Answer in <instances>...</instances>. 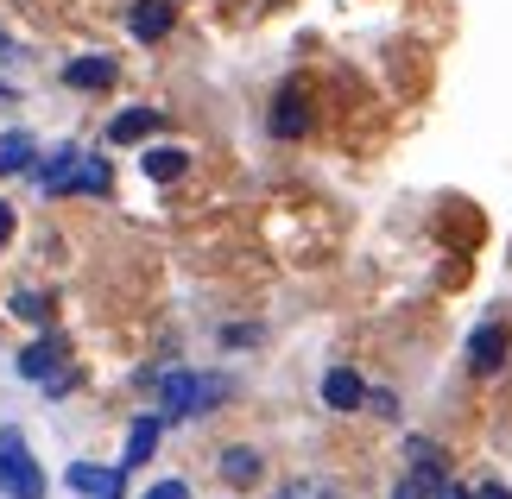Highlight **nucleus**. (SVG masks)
Wrapping results in <instances>:
<instances>
[{
	"label": "nucleus",
	"mask_w": 512,
	"mask_h": 499,
	"mask_svg": "<svg viewBox=\"0 0 512 499\" xmlns=\"http://www.w3.org/2000/svg\"><path fill=\"white\" fill-rule=\"evenodd\" d=\"M140 499H190V481H177V474H171V481H152Z\"/></svg>",
	"instance_id": "obj_19"
},
{
	"label": "nucleus",
	"mask_w": 512,
	"mask_h": 499,
	"mask_svg": "<svg viewBox=\"0 0 512 499\" xmlns=\"http://www.w3.org/2000/svg\"><path fill=\"white\" fill-rule=\"evenodd\" d=\"M272 499H298V487H285V493H272Z\"/></svg>",
	"instance_id": "obj_25"
},
{
	"label": "nucleus",
	"mask_w": 512,
	"mask_h": 499,
	"mask_svg": "<svg viewBox=\"0 0 512 499\" xmlns=\"http://www.w3.org/2000/svg\"><path fill=\"white\" fill-rule=\"evenodd\" d=\"M468 499H512V487H506V481H481V487L468 493Z\"/></svg>",
	"instance_id": "obj_22"
},
{
	"label": "nucleus",
	"mask_w": 512,
	"mask_h": 499,
	"mask_svg": "<svg viewBox=\"0 0 512 499\" xmlns=\"http://www.w3.org/2000/svg\"><path fill=\"white\" fill-rule=\"evenodd\" d=\"M184 171H190V152L184 146H152L146 152V177H152V184H177Z\"/></svg>",
	"instance_id": "obj_15"
},
{
	"label": "nucleus",
	"mask_w": 512,
	"mask_h": 499,
	"mask_svg": "<svg viewBox=\"0 0 512 499\" xmlns=\"http://www.w3.org/2000/svg\"><path fill=\"white\" fill-rule=\"evenodd\" d=\"M7 241H13V209L0 203V247H7Z\"/></svg>",
	"instance_id": "obj_23"
},
{
	"label": "nucleus",
	"mask_w": 512,
	"mask_h": 499,
	"mask_svg": "<svg viewBox=\"0 0 512 499\" xmlns=\"http://www.w3.org/2000/svg\"><path fill=\"white\" fill-rule=\"evenodd\" d=\"M266 127H272V139H304L310 133V83H304V76H291V83L272 95Z\"/></svg>",
	"instance_id": "obj_3"
},
{
	"label": "nucleus",
	"mask_w": 512,
	"mask_h": 499,
	"mask_svg": "<svg viewBox=\"0 0 512 499\" xmlns=\"http://www.w3.org/2000/svg\"><path fill=\"white\" fill-rule=\"evenodd\" d=\"M405 455H411V474H424V481L443 487V443H430V436H411Z\"/></svg>",
	"instance_id": "obj_16"
},
{
	"label": "nucleus",
	"mask_w": 512,
	"mask_h": 499,
	"mask_svg": "<svg viewBox=\"0 0 512 499\" xmlns=\"http://www.w3.org/2000/svg\"><path fill=\"white\" fill-rule=\"evenodd\" d=\"M0 493L7 499H45V474H38L32 443L19 430H0Z\"/></svg>",
	"instance_id": "obj_2"
},
{
	"label": "nucleus",
	"mask_w": 512,
	"mask_h": 499,
	"mask_svg": "<svg viewBox=\"0 0 512 499\" xmlns=\"http://www.w3.org/2000/svg\"><path fill=\"white\" fill-rule=\"evenodd\" d=\"M367 405H373V417H399V398H392L386 386H380V392H373V386H367Z\"/></svg>",
	"instance_id": "obj_21"
},
{
	"label": "nucleus",
	"mask_w": 512,
	"mask_h": 499,
	"mask_svg": "<svg viewBox=\"0 0 512 499\" xmlns=\"http://www.w3.org/2000/svg\"><path fill=\"white\" fill-rule=\"evenodd\" d=\"M159 436H165V417L140 411V417H133V424H127V449H121V462H114V468H121V474L146 468V462H152V449H159Z\"/></svg>",
	"instance_id": "obj_8"
},
{
	"label": "nucleus",
	"mask_w": 512,
	"mask_h": 499,
	"mask_svg": "<svg viewBox=\"0 0 512 499\" xmlns=\"http://www.w3.org/2000/svg\"><path fill=\"white\" fill-rule=\"evenodd\" d=\"M32 165H38V139L32 133H7V139H0V177H19Z\"/></svg>",
	"instance_id": "obj_14"
},
{
	"label": "nucleus",
	"mask_w": 512,
	"mask_h": 499,
	"mask_svg": "<svg viewBox=\"0 0 512 499\" xmlns=\"http://www.w3.org/2000/svg\"><path fill=\"white\" fill-rule=\"evenodd\" d=\"M323 405L329 411H361L367 405V379L354 373V367H329L323 373Z\"/></svg>",
	"instance_id": "obj_10"
},
{
	"label": "nucleus",
	"mask_w": 512,
	"mask_h": 499,
	"mask_svg": "<svg viewBox=\"0 0 512 499\" xmlns=\"http://www.w3.org/2000/svg\"><path fill=\"white\" fill-rule=\"evenodd\" d=\"M64 487H70V493H83V499H127V474H121V468H89V462H70Z\"/></svg>",
	"instance_id": "obj_6"
},
{
	"label": "nucleus",
	"mask_w": 512,
	"mask_h": 499,
	"mask_svg": "<svg viewBox=\"0 0 512 499\" xmlns=\"http://www.w3.org/2000/svg\"><path fill=\"white\" fill-rule=\"evenodd\" d=\"M215 468H222V481H228V487H253V481H260V449L228 443L222 455H215Z\"/></svg>",
	"instance_id": "obj_13"
},
{
	"label": "nucleus",
	"mask_w": 512,
	"mask_h": 499,
	"mask_svg": "<svg viewBox=\"0 0 512 499\" xmlns=\"http://www.w3.org/2000/svg\"><path fill=\"white\" fill-rule=\"evenodd\" d=\"M64 83H70V89H83V95H102V89L121 83V57H102V51L70 57V64H64Z\"/></svg>",
	"instance_id": "obj_5"
},
{
	"label": "nucleus",
	"mask_w": 512,
	"mask_h": 499,
	"mask_svg": "<svg viewBox=\"0 0 512 499\" xmlns=\"http://www.w3.org/2000/svg\"><path fill=\"white\" fill-rule=\"evenodd\" d=\"M392 499H437V481H424V474H405V481L392 487Z\"/></svg>",
	"instance_id": "obj_18"
},
{
	"label": "nucleus",
	"mask_w": 512,
	"mask_h": 499,
	"mask_svg": "<svg viewBox=\"0 0 512 499\" xmlns=\"http://www.w3.org/2000/svg\"><path fill=\"white\" fill-rule=\"evenodd\" d=\"M7 310L19 316V323H51V297H38V291H13Z\"/></svg>",
	"instance_id": "obj_17"
},
{
	"label": "nucleus",
	"mask_w": 512,
	"mask_h": 499,
	"mask_svg": "<svg viewBox=\"0 0 512 499\" xmlns=\"http://www.w3.org/2000/svg\"><path fill=\"white\" fill-rule=\"evenodd\" d=\"M57 354H64V335H45V342L19 348V361H13V373H19V379H38V386H45V379L57 373Z\"/></svg>",
	"instance_id": "obj_12"
},
{
	"label": "nucleus",
	"mask_w": 512,
	"mask_h": 499,
	"mask_svg": "<svg viewBox=\"0 0 512 499\" xmlns=\"http://www.w3.org/2000/svg\"><path fill=\"white\" fill-rule=\"evenodd\" d=\"M51 190H57V196H76V190H83V196H108V190H114V177H108V158L83 152V158H76V165H70L64 177H57Z\"/></svg>",
	"instance_id": "obj_9"
},
{
	"label": "nucleus",
	"mask_w": 512,
	"mask_h": 499,
	"mask_svg": "<svg viewBox=\"0 0 512 499\" xmlns=\"http://www.w3.org/2000/svg\"><path fill=\"white\" fill-rule=\"evenodd\" d=\"M437 499H468V487H437Z\"/></svg>",
	"instance_id": "obj_24"
},
{
	"label": "nucleus",
	"mask_w": 512,
	"mask_h": 499,
	"mask_svg": "<svg viewBox=\"0 0 512 499\" xmlns=\"http://www.w3.org/2000/svg\"><path fill=\"white\" fill-rule=\"evenodd\" d=\"M266 329H253V323H241V329H222V348H253Z\"/></svg>",
	"instance_id": "obj_20"
},
{
	"label": "nucleus",
	"mask_w": 512,
	"mask_h": 499,
	"mask_svg": "<svg viewBox=\"0 0 512 499\" xmlns=\"http://www.w3.org/2000/svg\"><path fill=\"white\" fill-rule=\"evenodd\" d=\"M159 417H171V424H184V417H203L222 405V379H196V373H165L159 379Z\"/></svg>",
	"instance_id": "obj_1"
},
{
	"label": "nucleus",
	"mask_w": 512,
	"mask_h": 499,
	"mask_svg": "<svg viewBox=\"0 0 512 499\" xmlns=\"http://www.w3.org/2000/svg\"><path fill=\"white\" fill-rule=\"evenodd\" d=\"M159 127H165L159 108H121V114L108 121V139H114V146H133V139H152Z\"/></svg>",
	"instance_id": "obj_11"
},
{
	"label": "nucleus",
	"mask_w": 512,
	"mask_h": 499,
	"mask_svg": "<svg viewBox=\"0 0 512 499\" xmlns=\"http://www.w3.org/2000/svg\"><path fill=\"white\" fill-rule=\"evenodd\" d=\"M171 26H177V7H171V0H133V7H127V32L140 38V45L171 38Z\"/></svg>",
	"instance_id": "obj_7"
},
{
	"label": "nucleus",
	"mask_w": 512,
	"mask_h": 499,
	"mask_svg": "<svg viewBox=\"0 0 512 499\" xmlns=\"http://www.w3.org/2000/svg\"><path fill=\"white\" fill-rule=\"evenodd\" d=\"M506 361H512V329L506 323H481L475 335H468V373L494 379Z\"/></svg>",
	"instance_id": "obj_4"
}]
</instances>
